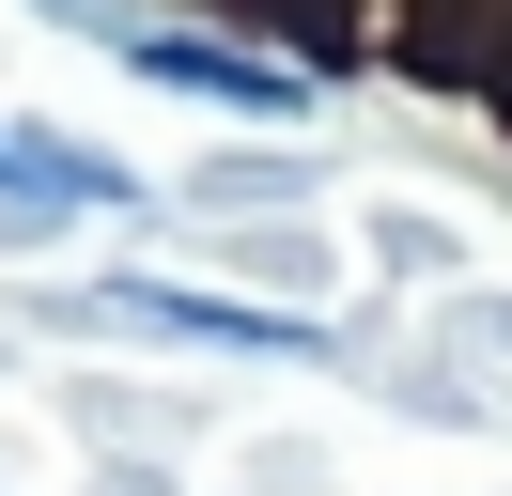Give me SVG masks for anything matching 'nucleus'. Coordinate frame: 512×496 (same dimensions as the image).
Wrapping results in <instances>:
<instances>
[{"mask_svg": "<svg viewBox=\"0 0 512 496\" xmlns=\"http://www.w3.org/2000/svg\"><path fill=\"white\" fill-rule=\"evenodd\" d=\"M0 202H125V171L78 140H32V124H0Z\"/></svg>", "mask_w": 512, "mask_h": 496, "instance_id": "obj_1", "label": "nucleus"}]
</instances>
